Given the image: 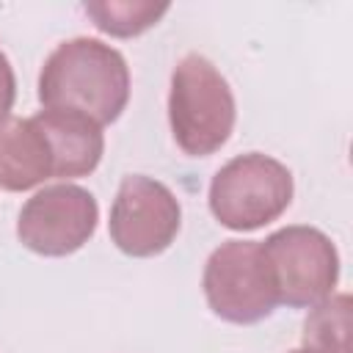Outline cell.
Returning a JSON list of instances; mask_svg holds the SVG:
<instances>
[{
  "label": "cell",
  "instance_id": "52a82bcc",
  "mask_svg": "<svg viewBox=\"0 0 353 353\" xmlns=\"http://www.w3.org/2000/svg\"><path fill=\"white\" fill-rule=\"evenodd\" d=\"M97 221V199L80 185L61 182L25 201L17 221V237L33 254L69 256L91 240Z\"/></svg>",
  "mask_w": 353,
  "mask_h": 353
},
{
  "label": "cell",
  "instance_id": "277c9868",
  "mask_svg": "<svg viewBox=\"0 0 353 353\" xmlns=\"http://www.w3.org/2000/svg\"><path fill=\"white\" fill-rule=\"evenodd\" d=\"M279 303L290 309H312L328 298L339 281V254L328 234L314 226H284L262 243Z\"/></svg>",
  "mask_w": 353,
  "mask_h": 353
},
{
  "label": "cell",
  "instance_id": "30bf717a",
  "mask_svg": "<svg viewBox=\"0 0 353 353\" xmlns=\"http://www.w3.org/2000/svg\"><path fill=\"white\" fill-rule=\"evenodd\" d=\"M350 295H328L312 306L303 320V350L350 353Z\"/></svg>",
  "mask_w": 353,
  "mask_h": 353
},
{
  "label": "cell",
  "instance_id": "3957f363",
  "mask_svg": "<svg viewBox=\"0 0 353 353\" xmlns=\"http://www.w3.org/2000/svg\"><path fill=\"white\" fill-rule=\"evenodd\" d=\"M290 201V168L262 152L232 157L210 182V212L234 232H254L276 221Z\"/></svg>",
  "mask_w": 353,
  "mask_h": 353
},
{
  "label": "cell",
  "instance_id": "8fae6325",
  "mask_svg": "<svg viewBox=\"0 0 353 353\" xmlns=\"http://www.w3.org/2000/svg\"><path fill=\"white\" fill-rule=\"evenodd\" d=\"M83 11L94 19L102 33L116 39H132L160 22L168 11V3H132V0H102V3H83Z\"/></svg>",
  "mask_w": 353,
  "mask_h": 353
},
{
  "label": "cell",
  "instance_id": "5b68a950",
  "mask_svg": "<svg viewBox=\"0 0 353 353\" xmlns=\"http://www.w3.org/2000/svg\"><path fill=\"white\" fill-rule=\"evenodd\" d=\"M201 287L212 314L234 325H254L279 306L256 240L221 243L204 265Z\"/></svg>",
  "mask_w": 353,
  "mask_h": 353
},
{
  "label": "cell",
  "instance_id": "7a4b0ae2",
  "mask_svg": "<svg viewBox=\"0 0 353 353\" xmlns=\"http://www.w3.org/2000/svg\"><path fill=\"white\" fill-rule=\"evenodd\" d=\"M237 108L226 77L199 52L185 55L171 74L168 121L176 146L190 157L218 152L234 130Z\"/></svg>",
  "mask_w": 353,
  "mask_h": 353
},
{
  "label": "cell",
  "instance_id": "9c48e42d",
  "mask_svg": "<svg viewBox=\"0 0 353 353\" xmlns=\"http://www.w3.org/2000/svg\"><path fill=\"white\" fill-rule=\"evenodd\" d=\"M52 179V152L36 119H6L0 124V188L19 193Z\"/></svg>",
  "mask_w": 353,
  "mask_h": 353
},
{
  "label": "cell",
  "instance_id": "7c38bea8",
  "mask_svg": "<svg viewBox=\"0 0 353 353\" xmlns=\"http://www.w3.org/2000/svg\"><path fill=\"white\" fill-rule=\"evenodd\" d=\"M14 97H17V77H14V69H11L8 58L0 52V124L11 113Z\"/></svg>",
  "mask_w": 353,
  "mask_h": 353
},
{
  "label": "cell",
  "instance_id": "4fadbf2b",
  "mask_svg": "<svg viewBox=\"0 0 353 353\" xmlns=\"http://www.w3.org/2000/svg\"><path fill=\"white\" fill-rule=\"evenodd\" d=\"M290 353H309V350H303V347H301V350H290Z\"/></svg>",
  "mask_w": 353,
  "mask_h": 353
},
{
  "label": "cell",
  "instance_id": "8992f818",
  "mask_svg": "<svg viewBox=\"0 0 353 353\" xmlns=\"http://www.w3.org/2000/svg\"><path fill=\"white\" fill-rule=\"evenodd\" d=\"M182 207L176 196L152 176H124L110 207V240L127 256L163 254L179 232Z\"/></svg>",
  "mask_w": 353,
  "mask_h": 353
},
{
  "label": "cell",
  "instance_id": "6da1fadb",
  "mask_svg": "<svg viewBox=\"0 0 353 353\" xmlns=\"http://www.w3.org/2000/svg\"><path fill=\"white\" fill-rule=\"evenodd\" d=\"M130 99L124 55L88 36L61 41L41 66L39 102L47 110L83 113L99 127L113 124Z\"/></svg>",
  "mask_w": 353,
  "mask_h": 353
},
{
  "label": "cell",
  "instance_id": "ba28073f",
  "mask_svg": "<svg viewBox=\"0 0 353 353\" xmlns=\"http://www.w3.org/2000/svg\"><path fill=\"white\" fill-rule=\"evenodd\" d=\"M41 127L52 152V179H74L91 174L105 152V135L97 121L72 110H39Z\"/></svg>",
  "mask_w": 353,
  "mask_h": 353
}]
</instances>
